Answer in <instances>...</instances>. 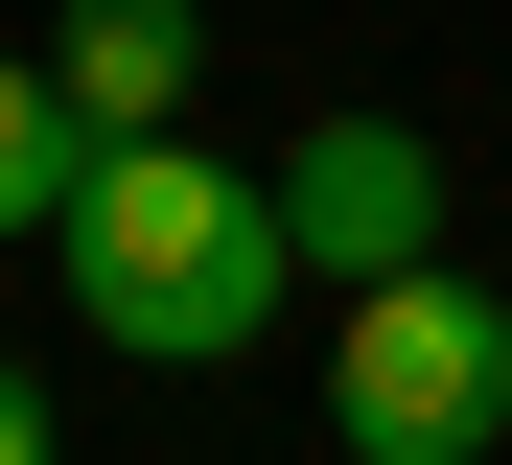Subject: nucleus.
Segmentation results:
<instances>
[{
	"instance_id": "f257e3e1",
	"label": "nucleus",
	"mask_w": 512,
	"mask_h": 465,
	"mask_svg": "<svg viewBox=\"0 0 512 465\" xmlns=\"http://www.w3.org/2000/svg\"><path fill=\"white\" fill-rule=\"evenodd\" d=\"M70 303H94V349H140V372H233L256 326L303 303L280 163H233L187 117H117L94 163H70Z\"/></svg>"
},
{
	"instance_id": "f03ea898",
	"label": "nucleus",
	"mask_w": 512,
	"mask_h": 465,
	"mask_svg": "<svg viewBox=\"0 0 512 465\" xmlns=\"http://www.w3.org/2000/svg\"><path fill=\"white\" fill-rule=\"evenodd\" d=\"M326 442L350 465H489L512 442V303L466 256H396L350 279V349H326Z\"/></svg>"
},
{
	"instance_id": "7ed1b4c3",
	"label": "nucleus",
	"mask_w": 512,
	"mask_h": 465,
	"mask_svg": "<svg viewBox=\"0 0 512 465\" xmlns=\"http://www.w3.org/2000/svg\"><path fill=\"white\" fill-rule=\"evenodd\" d=\"M280 233H303L326 303L396 279V256H443V163H419V117H303V140H280Z\"/></svg>"
},
{
	"instance_id": "20e7f679",
	"label": "nucleus",
	"mask_w": 512,
	"mask_h": 465,
	"mask_svg": "<svg viewBox=\"0 0 512 465\" xmlns=\"http://www.w3.org/2000/svg\"><path fill=\"white\" fill-rule=\"evenodd\" d=\"M47 70H70V117H187V70H210V0H47Z\"/></svg>"
},
{
	"instance_id": "39448f33",
	"label": "nucleus",
	"mask_w": 512,
	"mask_h": 465,
	"mask_svg": "<svg viewBox=\"0 0 512 465\" xmlns=\"http://www.w3.org/2000/svg\"><path fill=\"white\" fill-rule=\"evenodd\" d=\"M70 163H94L70 70H47V47H0V233H70Z\"/></svg>"
},
{
	"instance_id": "423d86ee",
	"label": "nucleus",
	"mask_w": 512,
	"mask_h": 465,
	"mask_svg": "<svg viewBox=\"0 0 512 465\" xmlns=\"http://www.w3.org/2000/svg\"><path fill=\"white\" fill-rule=\"evenodd\" d=\"M47 442H70V419H47V372H0V465H47Z\"/></svg>"
}]
</instances>
